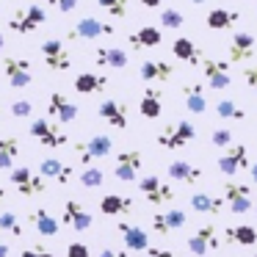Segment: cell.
<instances>
[{
  "instance_id": "1",
  "label": "cell",
  "mask_w": 257,
  "mask_h": 257,
  "mask_svg": "<svg viewBox=\"0 0 257 257\" xmlns=\"http://www.w3.org/2000/svg\"><path fill=\"white\" fill-rule=\"evenodd\" d=\"M196 139V127L191 119H177V122H169L166 127L158 133V147L161 150H183L191 141Z\"/></svg>"
},
{
  "instance_id": "2",
  "label": "cell",
  "mask_w": 257,
  "mask_h": 257,
  "mask_svg": "<svg viewBox=\"0 0 257 257\" xmlns=\"http://www.w3.org/2000/svg\"><path fill=\"white\" fill-rule=\"evenodd\" d=\"M28 133H31V139H36L42 147H47V150H61V147H67V141H69V136L61 130V124L53 122V119H47V116L31 119Z\"/></svg>"
},
{
  "instance_id": "3",
  "label": "cell",
  "mask_w": 257,
  "mask_h": 257,
  "mask_svg": "<svg viewBox=\"0 0 257 257\" xmlns=\"http://www.w3.org/2000/svg\"><path fill=\"white\" fill-rule=\"evenodd\" d=\"M136 185H139L141 196H144L150 205H169V202L177 199L174 185L166 183L163 177H158V174H144V177L136 180Z\"/></svg>"
},
{
  "instance_id": "4",
  "label": "cell",
  "mask_w": 257,
  "mask_h": 257,
  "mask_svg": "<svg viewBox=\"0 0 257 257\" xmlns=\"http://www.w3.org/2000/svg\"><path fill=\"white\" fill-rule=\"evenodd\" d=\"M111 152H113V141L105 133H97L86 141H75V155H78V161L83 166H94V161H102Z\"/></svg>"
},
{
  "instance_id": "5",
  "label": "cell",
  "mask_w": 257,
  "mask_h": 257,
  "mask_svg": "<svg viewBox=\"0 0 257 257\" xmlns=\"http://www.w3.org/2000/svg\"><path fill=\"white\" fill-rule=\"evenodd\" d=\"M45 23H47V12L39 6V3H31V6H25V9H17V12L9 17V28H12L14 34H23V36L36 34Z\"/></svg>"
},
{
  "instance_id": "6",
  "label": "cell",
  "mask_w": 257,
  "mask_h": 257,
  "mask_svg": "<svg viewBox=\"0 0 257 257\" xmlns=\"http://www.w3.org/2000/svg\"><path fill=\"white\" fill-rule=\"evenodd\" d=\"M113 34H116V28H113L111 23H105V20L80 17L78 23L67 31V39L69 42H86V39L91 42V39H102V36H113Z\"/></svg>"
},
{
  "instance_id": "7",
  "label": "cell",
  "mask_w": 257,
  "mask_h": 257,
  "mask_svg": "<svg viewBox=\"0 0 257 257\" xmlns=\"http://www.w3.org/2000/svg\"><path fill=\"white\" fill-rule=\"evenodd\" d=\"M221 199H224V205H229V210H232L235 216H246V213L254 207L249 183H235V180L224 183L221 185Z\"/></svg>"
},
{
  "instance_id": "8",
  "label": "cell",
  "mask_w": 257,
  "mask_h": 257,
  "mask_svg": "<svg viewBox=\"0 0 257 257\" xmlns=\"http://www.w3.org/2000/svg\"><path fill=\"white\" fill-rule=\"evenodd\" d=\"M9 180L14 183V188L20 191L23 196H42L47 191V180H42L39 174L34 172V169L28 166H14L12 172H9Z\"/></svg>"
},
{
  "instance_id": "9",
  "label": "cell",
  "mask_w": 257,
  "mask_h": 257,
  "mask_svg": "<svg viewBox=\"0 0 257 257\" xmlns=\"http://www.w3.org/2000/svg\"><path fill=\"white\" fill-rule=\"evenodd\" d=\"M141 163H144V155H141L139 150H124V152H116V161H113L111 174L119 180V183H130V185H133L136 180H139Z\"/></svg>"
},
{
  "instance_id": "10",
  "label": "cell",
  "mask_w": 257,
  "mask_h": 257,
  "mask_svg": "<svg viewBox=\"0 0 257 257\" xmlns=\"http://www.w3.org/2000/svg\"><path fill=\"white\" fill-rule=\"evenodd\" d=\"M218 243H221V229H218V224H202V227L185 240L188 251L196 257H205L207 251L218 249Z\"/></svg>"
},
{
  "instance_id": "11",
  "label": "cell",
  "mask_w": 257,
  "mask_h": 257,
  "mask_svg": "<svg viewBox=\"0 0 257 257\" xmlns=\"http://www.w3.org/2000/svg\"><path fill=\"white\" fill-rule=\"evenodd\" d=\"M42 58H45V67L50 69V72H67L69 67H72V56H69V50L64 47L61 39H45L39 47Z\"/></svg>"
},
{
  "instance_id": "12",
  "label": "cell",
  "mask_w": 257,
  "mask_h": 257,
  "mask_svg": "<svg viewBox=\"0 0 257 257\" xmlns=\"http://www.w3.org/2000/svg\"><path fill=\"white\" fill-rule=\"evenodd\" d=\"M3 75H6L12 89H28L34 72H31V61L28 58H17V56H6L3 58Z\"/></svg>"
},
{
  "instance_id": "13",
  "label": "cell",
  "mask_w": 257,
  "mask_h": 257,
  "mask_svg": "<svg viewBox=\"0 0 257 257\" xmlns=\"http://www.w3.org/2000/svg\"><path fill=\"white\" fill-rule=\"evenodd\" d=\"M218 172L227 174V177H232V174H238L240 169H249V150H246V144H229L227 150L218 155L216 161Z\"/></svg>"
},
{
  "instance_id": "14",
  "label": "cell",
  "mask_w": 257,
  "mask_h": 257,
  "mask_svg": "<svg viewBox=\"0 0 257 257\" xmlns=\"http://www.w3.org/2000/svg\"><path fill=\"white\" fill-rule=\"evenodd\" d=\"M202 75H205V83L213 91H224L232 83V78H229V61H218V58L202 56Z\"/></svg>"
},
{
  "instance_id": "15",
  "label": "cell",
  "mask_w": 257,
  "mask_h": 257,
  "mask_svg": "<svg viewBox=\"0 0 257 257\" xmlns=\"http://www.w3.org/2000/svg\"><path fill=\"white\" fill-rule=\"evenodd\" d=\"M152 229L158 235H172L177 229H183L188 224V213L180 210V207H166V210H155L152 213Z\"/></svg>"
},
{
  "instance_id": "16",
  "label": "cell",
  "mask_w": 257,
  "mask_h": 257,
  "mask_svg": "<svg viewBox=\"0 0 257 257\" xmlns=\"http://www.w3.org/2000/svg\"><path fill=\"white\" fill-rule=\"evenodd\" d=\"M61 221L67 224L69 229H75V232H89V229L94 227V216H91V213L86 210L78 199H67V202H64Z\"/></svg>"
},
{
  "instance_id": "17",
  "label": "cell",
  "mask_w": 257,
  "mask_h": 257,
  "mask_svg": "<svg viewBox=\"0 0 257 257\" xmlns=\"http://www.w3.org/2000/svg\"><path fill=\"white\" fill-rule=\"evenodd\" d=\"M174 64L172 61H163V58H147V61H141L139 67V78L144 80V83H169V80L174 78Z\"/></svg>"
},
{
  "instance_id": "18",
  "label": "cell",
  "mask_w": 257,
  "mask_h": 257,
  "mask_svg": "<svg viewBox=\"0 0 257 257\" xmlns=\"http://www.w3.org/2000/svg\"><path fill=\"white\" fill-rule=\"evenodd\" d=\"M116 232L122 235V243L130 254H144L150 249V232L144 227H136L130 221H119L116 224Z\"/></svg>"
},
{
  "instance_id": "19",
  "label": "cell",
  "mask_w": 257,
  "mask_h": 257,
  "mask_svg": "<svg viewBox=\"0 0 257 257\" xmlns=\"http://www.w3.org/2000/svg\"><path fill=\"white\" fill-rule=\"evenodd\" d=\"M97 113H100V119H102V122H108L111 127H116V130H127V124H130V111H127V102L113 100V97L102 100L100 105H97Z\"/></svg>"
},
{
  "instance_id": "20",
  "label": "cell",
  "mask_w": 257,
  "mask_h": 257,
  "mask_svg": "<svg viewBox=\"0 0 257 257\" xmlns=\"http://www.w3.org/2000/svg\"><path fill=\"white\" fill-rule=\"evenodd\" d=\"M47 116L58 124H69L78 119V105L72 100H67V94H61V91H50V97H47Z\"/></svg>"
},
{
  "instance_id": "21",
  "label": "cell",
  "mask_w": 257,
  "mask_h": 257,
  "mask_svg": "<svg viewBox=\"0 0 257 257\" xmlns=\"http://www.w3.org/2000/svg\"><path fill=\"white\" fill-rule=\"evenodd\" d=\"M254 50H257V39H254V36H251L249 31H238V34H232L229 47H227L229 64L251 61V58H254Z\"/></svg>"
},
{
  "instance_id": "22",
  "label": "cell",
  "mask_w": 257,
  "mask_h": 257,
  "mask_svg": "<svg viewBox=\"0 0 257 257\" xmlns=\"http://www.w3.org/2000/svg\"><path fill=\"white\" fill-rule=\"evenodd\" d=\"M166 174H169V180H172V183H180V185H196L202 177H205L202 166H196V163H191V161H183V158L169 161Z\"/></svg>"
},
{
  "instance_id": "23",
  "label": "cell",
  "mask_w": 257,
  "mask_h": 257,
  "mask_svg": "<svg viewBox=\"0 0 257 257\" xmlns=\"http://www.w3.org/2000/svg\"><path fill=\"white\" fill-rule=\"evenodd\" d=\"M39 174L42 180H50V183H61L67 185L69 177H72V166L69 163H64L61 158H45V161H39Z\"/></svg>"
},
{
  "instance_id": "24",
  "label": "cell",
  "mask_w": 257,
  "mask_h": 257,
  "mask_svg": "<svg viewBox=\"0 0 257 257\" xmlns=\"http://www.w3.org/2000/svg\"><path fill=\"white\" fill-rule=\"evenodd\" d=\"M221 240L227 246H254L257 229L251 224H229V227L221 229Z\"/></svg>"
},
{
  "instance_id": "25",
  "label": "cell",
  "mask_w": 257,
  "mask_h": 257,
  "mask_svg": "<svg viewBox=\"0 0 257 257\" xmlns=\"http://www.w3.org/2000/svg\"><path fill=\"white\" fill-rule=\"evenodd\" d=\"M127 42H130V47H133L136 53H141V50H152V47H161L163 34H161V28H155V25H144V28L133 31V34L127 36Z\"/></svg>"
},
{
  "instance_id": "26",
  "label": "cell",
  "mask_w": 257,
  "mask_h": 257,
  "mask_svg": "<svg viewBox=\"0 0 257 257\" xmlns=\"http://www.w3.org/2000/svg\"><path fill=\"white\" fill-rule=\"evenodd\" d=\"M139 113L144 119H158L163 113V91L155 89V86H147L141 91V100H139Z\"/></svg>"
},
{
  "instance_id": "27",
  "label": "cell",
  "mask_w": 257,
  "mask_h": 257,
  "mask_svg": "<svg viewBox=\"0 0 257 257\" xmlns=\"http://www.w3.org/2000/svg\"><path fill=\"white\" fill-rule=\"evenodd\" d=\"M28 221L36 227V232L45 235V238H56L58 229H61V224H58V218L53 216L50 210H45V207H34V210L28 213Z\"/></svg>"
},
{
  "instance_id": "28",
  "label": "cell",
  "mask_w": 257,
  "mask_h": 257,
  "mask_svg": "<svg viewBox=\"0 0 257 257\" xmlns=\"http://www.w3.org/2000/svg\"><path fill=\"white\" fill-rule=\"evenodd\" d=\"M205 23L210 31H229L240 23V12L238 9H210Z\"/></svg>"
},
{
  "instance_id": "29",
  "label": "cell",
  "mask_w": 257,
  "mask_h": 257,
  "mask_svg": "<svg viewBox=\"0 0 257 257\" xmlns=\"http://www.w3.org/2000/svg\"><path fill=\"white\" fill-rule=\"evenodd\" d=\"M172 53L177 61H185L188 67H199L202 64V50L194 45V39H188V36H177V39L172 42Z\"/></svg>"
},
{
  "instance_id": "30",
  "label": "cell",
  "mask_w": 257,
  "mask_h": 257,
  "mask_svg": "<svg viewBox=\"0 0 257 257\" xmlns=\"http://www.w3.org/2000/svg\"><path fill=\"white\" fill-rule=\"evenodd\" d=\"M108 75H100V72H80L75 78V91L78 94H102L108 89Z\"/></svg>"
},
{
  "instance_id": "31",
  "label": "cell",
  "mask_w": 257,
  "mask_h": 257,
  "mask_svg": "<svg viewBox=\"0 0 257 257\" xmlns=\"http://www.w3.org/2000/svg\"><path fill=\"white\" fill-rule=\"evenodd\" d=\"M133 207H136L133 196L105 194L100 199V213H102V216H124V213H133Z\"/></svg>"
},
{
  "instance_id": "32",
  "label": "cell",
  "mask_w": 257,
  "mask_h": 257,
  "mask_svg": "<svg viewBox=\"0 0 257 257\" xmlns=\"http://www.w3.org/2000/svg\"><path fill=\"white\" fill-rule=\"evenodd\" d=\"M183 102L191 113H205L207 111V97H205V86L199 80H191L183 86Z\"/></svg>"
},
{
  "instance_id": "33",
  "label": "cell",
  "mask_w": 257,
  "mask_h": 257,
  "mask_svg": "<svg viewBox=\"0 0 257 257\" xmlns=\"http://www.w3.org/2000/svg\"><path fill=\"white\" fill-rule=\"evenodd\" d=\"M94 61L100 64V67H108V69H124L127 61H130V56L122 50V47H97Z\"/></svg>"
},
{
  "instance_id": "34",
  "label": "cell",
  "mask_w": 257,
  "mask_h": 257,
  "mask_svg": "<svg viewBox=\"0 0 257 257\" xmlns=\"http://www.w3.org/2000/svg\"><path fill=\"white\" fill-rule=\"evenodd\" d=\"M20 152H23V141L17 136H3L0 139V172H12Z\"/></svg>"
},
{
  "instance_id": "35",
  "label": "cell",
  "mask_w": 257,
  "mask_h": 257,
  "mask_svg": "<svg viewBox=\"0 0 257 257\" xmlns=\"http://www.w3.org/2000/svg\"><path fill=\"white\" fill-rule=\"evenodd\" d=\"M191 210L205 213V216H218V213L224 210V199L216 196V194H205V191H199V194H191Z\"/></svg>"
},
{
  "instance_id": "36",
  "label": "cell",
  "mask_w": 257,
  "mask_h": 257,
  "mask_svg": "<svg viewBox=\"0 0 257 257\" xmlns=\"http://www.w3.org/2000/svg\"><path fill=\"white\" fill-rule=\"evenodd\" d=\"M216 116L218 119H227V122H243L246 111L235 100H227V97H224V100L216 102Z\"/></svg>"
},
{
  "instance_id": "37",
  "label": "cell",
  "mask_w": 257,
  "mask_h": 257,
  "mask_svg": "<svg viewBox=\"0 0 257 257\" xmlns=\"http://www.w3.org/2000/svg\"><path fill=\"white\" fill-rule=\"evenodd\" d=\"M97 6L113 20H124L130 14V0H97Z\"/></svg>"
},
{
  "instance_id": "38",
  "label": "cell",
  "mask_w": 257,
  "mask_h": 257,
  "mask_svg": "<svg viewBox=\"0 0 257 257\" xmlns=\"http://www.w3.org/2000/svg\"><path fill=\"white\" fill-rule=\"evenodd\" d=\"M0 232H9V235H14V238H23V221H20L17 213H12V210L0 213Z\"/></svg>"
},
{
  "instance_id": "39",
  "label": "cell",
  "mask_w": 257,
  "mask_h": 257,
  "mask_svg": "<svg viewBox=\"0 0 257 257\" xmlns=\"http://www.w3.org/2000/svg\"><path fill=\"white\" fill-rule=\"evenodd\" d=\"M102 183H105V172L100 166H86L80 172V185L83 188H100Z\"/></svg>"
},
{
  "instance_id": "40",
  "label": "cell",
  "mask_w": 257,
  "mask_h": 257,
  "mask_svg": "<svg viewBox=\"0 0 257 257\" xmlns=\"http://www.w3.org/2000/svg\"><path fill=\"white\" fill-rule=\"evenodd\" d=\"M183 23H185V17H183V12H177V9H163L161 12V28L177 31V28H183Z\"/></svg>"
},
{
  "instance_id": "41",
  "label": "cell",
  "mask_w": 257,
  "mask_h": 257,
  "mask_svg": "<svg viewBox=\"0 0 257 257\" xmlns=\"http://www.w3.org/2000/svg\"><path fill=\"white\" fill-rule=\"evenodd\" d=\"M235 136H232V130H227V127H218V130H213L210 133V141H213V147H224L227 150L229 144H235Z\"/></svg>"
},
{
  "instance_id": "42",
  "label": "cell",
  "mask_w": 257,
  "mask_h": 257,
  "mask_svg": "<svg viewBox=\"0 0 257 257\" xmlns=\"http://www.w3.org/2000/svg\"><path fill=\"white\" fill-rule=\"evenodd\" d=\"M31 113H34V102H31V100H14L12 102V116L28 119Z\"/></svg>"
},
{
  "instance_id": "43",
  "label": "cell",
  "mask_w": 257,
  "mask_h": 257,
  "mask_svg": "<svg viewBox=\"0 0 257 257\" xmlns=\"http://www.w3.org/2000/svg\"><path fill=\"white\" fill-rule=\"evenodd\" d=\"M56 12H61V14H72L75 9L80 6V0H47Z\"/></svg>"
},
{
  "instance_id": "44",
  "label": "cell",
  "mask_w": 257,
  "mask_h": 257,
  "mask_svg": "<svg viewBox=\"0 0 257 257\" xmlns=\"http://www.w3.org/2000/svg\"><path fill=\"white\" fill-rule=\"evenodd\" d=\"M67 257H89V243H83V240L69 243L67 246Z\"/></svg>"
},
{
  "instance_id": "45",
  "label": "cell",
  "mask_w": 257,
  "mask_h": 257,
  "mask_svg": "<svg viewBox=\"0 0 257 257\" xmlns=\"http://www.w3.org/2000/svg\"><path fill=\"white\" fill-rule=\"evenodd\" d=\"M243 80H246V86L257 94V64H251V67L243 69Z\"/></svg>"
},
{
  "instance_id": "46",
  "label": "cell",
  "mask_w": 257,
  "mask_h": 257,
  "mask_svg": "<svg viewBox=\"0 0 257 257\" xmlns=\"http://www.w3.org/2000/svg\"><path fill=\"white\" fill-rule=\"evenodd\" d=\"M141 257H174V251L166 249V246H150Z\"/></svg>"
},
{
  "instance_id": "47",
  "label": "cell",
  "mask_w": 257,
  "mask_h": 257,
  "mask_svg": "<svg viewBox=\"0 0 257 257\" xmlns=\"http://www.w3.org/2000/svg\"><path fill=\"white\" fill-rule=\"evenodd\" d=\"M23 257H56L50 249H42V246H28L23 249Z\"/></svg>"
},
{
  "instance_id": "48",
  "label": "cell",
  "mask_w": 257,
  "mask_h": 257,
  "mask_svg": "<svg viewBox=\"0 0 257 257\" xmlns=\"http://www.w3.org/2000/svg\"><path fill=\"white\" fill-rule=\"evenodd\" d=\"M97 257H133L127 249H113V246H105V249H100V254Z\"/></svg>"
},
{
  "instance_id": "49",
  "label": "cell",
  "mask_w": 257,
  "mask_h": 257,
  "mask_svg": "<svg viewBox=\"0 0 257 257\" xmlns=\"http://www.w3.org/2000/svg\"><path fill=\"white\" fill-rule=\"evenodd\" d=\"M161 3H163V0H141V6H144V9H158Z\"/></svg>"
},
{
  "instance_id": "50",
  "label": "cell",
  "mask_w": 257,
  "mask_h": 257,
  "mask_svg": "<svg viewBox=\"0 0 257 257\" xmlns=\"http://www.w3.org/2000/svg\"><path fill=\"white\" fill-rule=\"evenodd\" d=\"M249 177H251V183H257V163H251V166H249Z\"/></svg>"
},
{
  "instance_id": "51",
  "label": "cell",
  "mask_w": 257,
  "mask_h": 257,
  "mask_svg": "<svg viewBox=\"0 0 257 257\" xmlns=\"http://www.w3.org/2000/svg\"><path fill=\"white\" fill-rule=\"evenodd\" d=\"M0 257H9V246L3 243V240H0Z\"/></svg>"
},
{
  "instance_id": "52",
  "label": "cell",
  "mask_w": 257,
  "mask_h": 257,
  "mask_svg": "<svg viewBox=\"0 0 257 257\" xmlns=\"http://www.w3.org/2000/svg\"><path fill=\"white\" fill-rule=\"evenodd\" d=\"M188 3H194V6H202V3H205V0H188Z\"/></svg>"
},
{
  "instance_id": "53",
  "label": "cell",
  "mask_w": 257,
  "mask_h": 257,
  "mask_svg": "<svg viewBox=\"0 0 257 257\" xmlns=\"http://www.w3.org/2000/svg\"><path fill=\"white\" fill-rule=\"evenodd\" d=\"M3 199H6V191H3V188H0V202H3Z\"/></svg>"
},
{
  "instance_id": "54",
  "label": "cell",
  "mask_w": 257,
  "mask_h": 257,
  "mask_svg": "<svg viewBox=\"0 0 257 257\" xmlns=\"http://www.w3.org/2000/svg\"><path fill=\"white\" fill-rule=\"evenodd\" d=\"M3 47H6V39H3V36H0V50H3Z\"/></svg>"
},
{
  "instance_id": "55",
  "label": "cell",
  "mask_w": 257,
  "mask_h": 257,
  "mask_svg": "<svg viewBox=\"0 0 257 257\" xmlns=\"http://www.w3.org/2000/svg\"><path fill=\"white\" fill-rule=\"evenodd\" d=\"M251 210H254V218H257V205H254V207H251Z\"/></svg>"
},
{
  "instance_id": "56",
  "label": "cell",
  "mask_w": 257,
  "mask_h": 257,
  "mask_svg": "<svg viewBox=\"0 0 257 257\" xmlns=\"http://www.w3.org/2000/svg\"><path fill=\"white\" fill-rule=\"evenodd\" d=\"M254 257H257V254H254Z\"/></svg>"
}]
</instances>
